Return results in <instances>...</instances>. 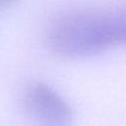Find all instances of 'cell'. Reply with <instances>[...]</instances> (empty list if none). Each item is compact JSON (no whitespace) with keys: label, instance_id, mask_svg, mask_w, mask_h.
Returning a JSON list of instances; mask_svg holds the SVG:
<instances>
[{"label":"cell","instance_id":"obj_2","mask_svg":"<svg viewBox=\"0 0 126 126\" xmlns=\"http://www.w3.org/2000/svg\"><path fill=\"white\" fill-rule=\"evenodd\" d=\"M23 106L28 115L38 123L49 126H67L72 123L73 112L69 104L54 90L42 83L27 89Z\"/></svg>","mask_w":126,"mask_h":126},{"label":"cell","instance_id":"obj_3","mask_svg":"<svg viewBox=\"0 0 126 126\" xmlns=\"http://www.w3.org/2000/svg\"><path fill=\"white\" fill-rule=\"evenodd\" d=\"M16 2L17 0H0V8H8Z\"/></svg>","mask_w":126,"mask_h":126},{"label":"cell","instance_id":"obj_1","mask_svg":"<svg viewBox=\"0 0 126 126\" xmlns=\"http://www.w3.org/2000/svg\"><path fill=\"white\" fill-rule=\"evenodd\" d=\"M49 50L61 59H82L126 44V10L79 9L58 16L47 32Z\"/></svg>","mask_w":126,"mask_h":126}]
</instances>
